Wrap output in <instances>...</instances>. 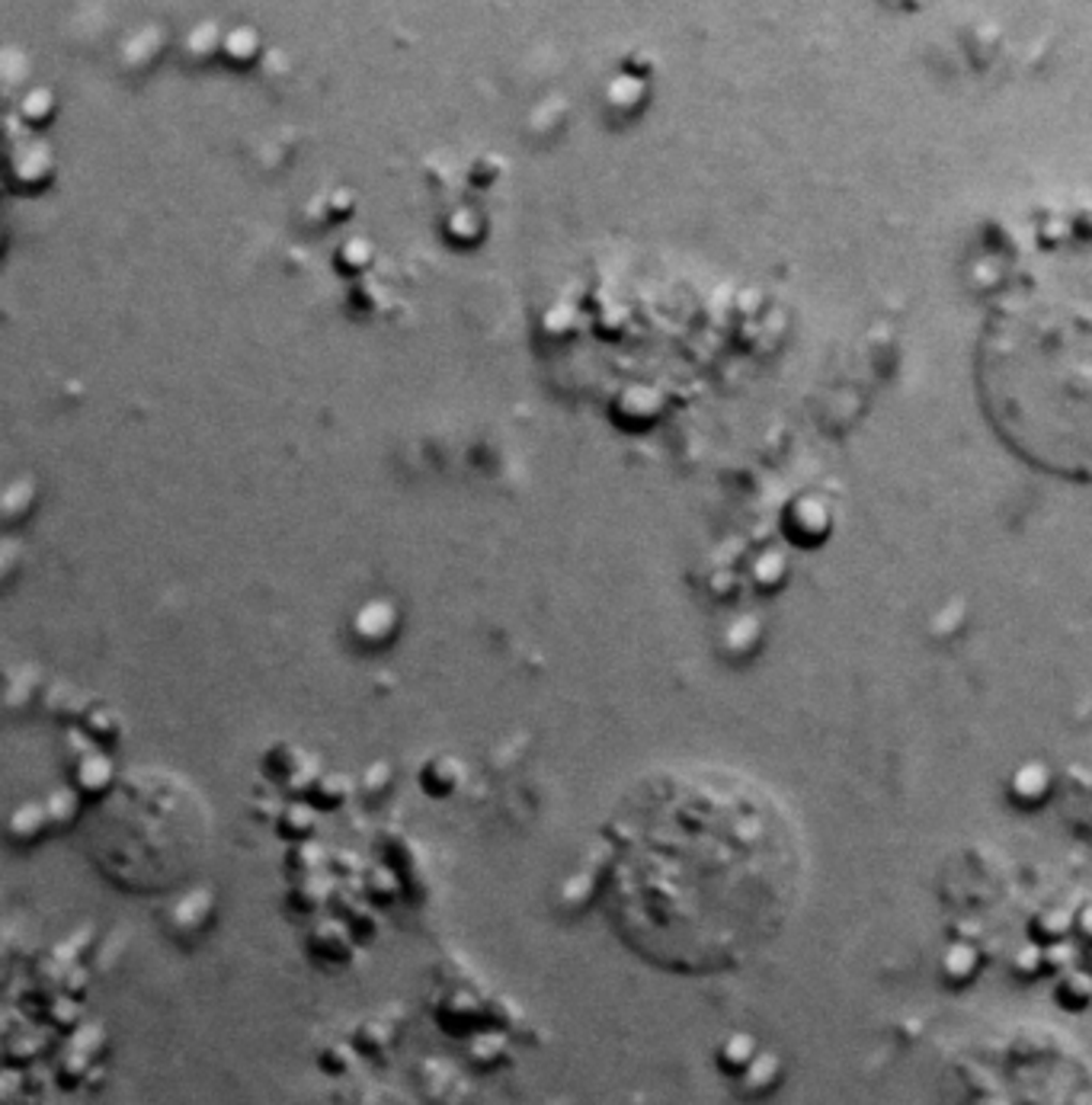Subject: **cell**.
Listing matches in <instances>:
<instances>
[{
	"label": "cell",
	"instance_id": "6da1fadb",
	"mask_svg": "<svg viewBox=\"0 0 1092 1105\" xmlns=\"http://www.w3.org/2000/svg\"><path fill=\"white\" fill-rule=\"evenodd\" d=\"M654 952L683 971H728L769 949L801 907L798 817L740 772L677 775L648 833Z\"/></svg>",
	"mask_w": 1092,
	"mask_h": 1105
}]
</instances>
